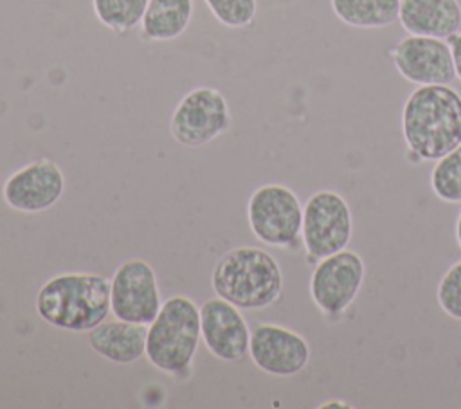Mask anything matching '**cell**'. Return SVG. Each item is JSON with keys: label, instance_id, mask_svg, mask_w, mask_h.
I'll use <instances>...</instances> for the list:
<instances>
[{"label": "cell", "instance_id": "44dd1931", "mask_svg": "<svg viewBox=\"0 0 461 409\" xmlns=\"http://www.w3.org/2000/svg\"><path fill=\"white\" fill-rule=\"evenodd\" d=\"M436 297L448 317L461 321V259L443 274L438 283Z\"/></svg>", "mask_w": 461, "mask_h": 409}, {"label": "cell", "instance_id": "ba28073f", "mask_svg": "<svg viewBox=\"0 0 461 409\" xmlns=\"http://www.w3.org/2000/svg\"><path fill=\"white\" fill-rule=\"evenodd\" d=\"M366 276L360 254L342 249L317 261L310 276L313 304L328 317L342 315L357 299Z\"/></svg>", "mask_w": 461, "mask_h": 409}, {"label": "cell", "instance_id": "9a60e30c", "mask_svg": "<svg viewBox=\"0 0 461 409\" xmlns=\"http://www.w3.org/2000/svg\"><path fill=\"white\" fill-rule=\"evenodd\" d=\"M148 326L121 319H104L88 332V346L115 364H133L146 353Z\"/></svg>", "mask_w": 461, "mask_h": 409}, {"label": "cell", "instance_id": "2e32d148", "mask_svg": "<svg viewBox=\"0 0 461 409\" xmlns=\"http://www.w3.org/2000/svg\"><path fill=\"white\" fill-rule=\"evenodd\" d=\"M194 13L193 0H149L140 20V31L146 40H176L191 23Z\"/></svg>", "mask_w": 461, "mask_h": 409}, {"label": "cell", "instance_id": "5b68a950", "mask_svg": "<svg viewBox=\"0 0 461 409\" xmlns=\"http://www.w3.org/2000/svg\"><path fill=\"white\" fill-rule=\"evenodd\" d=\"M252 234L265 245L292 247L301 238L303 205L299 196L283 184H263L252 191L247 204Z\"/></svg>", "mask_w": 461, "mask_h": 409}, {"label": "cell", "instance_id": "e0dca14e", "mask_svg": "<svg viewBox=\"0 0 461 409\" xmlns=\"http://www.w3.org/2000/svg\"><path fill=\"white\" fill-rule=\"evenodd\" d=\"M402 0H330L335 16L357 29H382L398 20Z\"/></svg>", "mask_w": 461, "mask_h": 409}, {"label": "cell", "instance_id": "8fae6325", "mask_svg": "<svg viewBox=\"0 0 461 409\" xmlns=\"http://www.w3.org/2000/svg\"><path fill=\"white\" fill-rule=\"evenodd\" d=\"M398 74L414 85H450L456 68L448 41L409 34L389 50Z\"/></svg>", "mask_w": 461, "mask_h": 409}, {"label": "cell", "instance_id": "d6986e66", "mask_svg": "<svg viewBox=\"0 0 461 409\" xmlns=\"http://www.w3.org/2000/svg\"><path fill=\"white\" fill-rule=\"evenodd\" d=\"M430 189L447 204H461V144L436 160L430 171Z\"/></svg>", "mask_w": 461, "mask_h": 409}, {"label": "cell", "instance_id": "8992f818", "mask_svg": "<svg viewBox=\"0 0 461 409\" xmlns=\"http://www.w3.org/2000/svg\"><path fill=\"white\" fill-rule=\"evenodd\" d=\"M353 234V216L346 198L335 191L313 193L303 207V247L312 261L331 256L348 243Z\"/></svg>", "mask_w": 461, "mask_h": 409}, {"label": "cell", "instance_id": "7a4b0ae2", "mask_svg": "<svg viewBox=\"0 0 461 409\" xmlns=\"http://www.w3.org/2000/svg\"><path fill=\"white\" fill-rule=\"evenodd\" d=\"M34 306L47 324L88 333L110 314V281L90 272L58 274L40 286Z\"/></svg>", "mask_w": 461, "mask_h": 409}, {"label": "cell", "instance_id": "52a82bcc", "mask_svg": "<svg viewBox=\"0 0 461 409\" xmlns=\"http://www.w3.org/2000/svg\"><path fill=\"white\" fill-rule=\"evenodd\" d=\"M230 121L225 95L214 86H196L175 106L169 132L178 144L200 148L225 133L230 128Z\"/></svg>", "mask_w": 461, "mask_h": 409}, {"label": "cell", "instance_id": "7c38bea8", "mask_svg": "<svg viewBox=\"0 0 461 409\" xmlns=\"http://www.w3.org/2000/svg\"><path fill=\"white\" fill-rule=\"evenodd\" d=\"M249 355L256 368L274 377H294L310 362L308 341L281 324L259 323L250 332Z\"/></svg>", "mask_w": 461, "mask_h": 409}, {"label": "cell", "instance_id": "4fadbf2b", "mask_svg": "<svg viewBox=\"0 0 461 409\" xmlns=\"http://www.w3.org/2000/svg\"><path fill=\"white\" fill-rule=\"evenodd\" d=\"M200 335L205 348L223 362L241 360L249 353L250 328L241 308L220 295L200 304Z\"/></svg>", "mask_w": 461, "mask_h": 409}, {"label": "cell", "instance_id": "277c9868", "mask_svg": "<svg viewBox=\"0 0 461 409\" xmlns=\"http://www.w3.org/2000/svg\"><path fill=\"white\" fill-rule=\"evenodd\" d=\"M200 341V306L187 295H171L148 324L144 355L158 371L180 377L191 369Z\"/></svg>", "mask_w": 461, "mask_h": 409}, {"label": "cell", "instance_id": "5bb4252c", "mask_svg": "<svg viewBox=\"0 0 461 409\" xmlns=\"http://www.w3.org/2000/svg\"><path fill=\"white\" fill-rule=\"evenodd\" d=\"M398 22L409 34L447 40L461 27L457 0H402Z\"/></svg>", "mask_w": 461, "mask_h": 409}, {"label": "cell", "instance_id": "30bf717a", "mask_svg": "<svg viewBox=\"0 0 461 409\" xmlns=\"http://www.w3.org/2000/svg\"><path fill=\"white\" fill-rule=\"evenodd\" d=\"M65 193V175L59 166L47 159H36L11 173L2 187L7 207L34 214L54 207Z\"/></svg>", "mask_w": 461, "mask_h": 409}, {"label": "cell", "instance_id": "7402d4cb", "mask_svg": "<svg viewBox=\"0 0 461 409\" xmlns=\"http://www.w3.org/2000/svg\"><path fill=\"white\" fill-rule=\"evenodd\" d=\"M450 50H452V59H454V68H456V77L461 81V32L457 31L450 38H447Z\"/></svg>", "mask_w": 461, "mask_h": 409}, {"label": "cell", "instance_id": "ffe728a7", "mask_svg": "<svg viewBox=\"0 0 461 409\" xmlns=\"http://www.w3.org/2000/svg\"><path fill=\"white\" fill-rule=\"evenodd\" d=\"M212 16L229 29H241L254 22L258 13L256 0H203Z\"/></svg>", "mask_w": 461, "mask_h": 409}, {"label": "cell", "instance_id": "6da1fadb", "mask_svg": "<svg viewBox=\"0 0 461 409\" xmlns=\"http://www.w3.org/2000/svg\"><path fill=\"white\" fill-rule=\"evenodd\" d=\"M407 151L430 162L461 144V95L450 85H418L402 108Z\"/></svg>", "mask_w": 461, "mask_h": 409}, {"label": "cell", "instance_id": "3957f363", "mask_svg": "<svg viewBox=\"0 0 461 409\" xmlns=\"http://www.w3.org/2000/svg\"><path fill=\"white\" fill-rule=\"evenodd\" d=\"M211 286L216 295L241 310H261L279 299L283 272L270 252L259 247H236L212 267Z\"/></svg>", "mask_w": 461, "mask_h": 409}, {"label": "cell", "instance_id": "603a6c76", "mask_svg": "<svg viewBox=\"0 0 461 409\" xmlns=\"http://www.w3.org/2000/svg\"><path fill=\"white\" fill-rule=\"evenodd\" d=\"M456 240H457V245L461 249V213H459V216L456 220Z\"/></svg>", "mask_w": 461, "mask_h": 409}, {"label": "cell", "instance_id": "9c48e42d", "mask_svg": "<svg viewBox=\"0 0 461 409\" xmlns=\"http://www.w3.org/2000/svg\"><path fill=\"white\" fill-rule=\"evenodd\" d=\"M160 306L157 274L148 261L131 258L115 268L110 279V314L115 319L148 326Z\"/></svg>", "mask_w": 461, "mask_h": 409}, {"label": "cell", "instance_id": "ac0fdd59", "mask_svg": "<svg viewBox=\"0 0 461 409\" xmlns=\"http://www.w3.org/2000/svg\"><path fill=\"white\" fill-rule=\"evenodd\" d=\"M149 0H92L95 18L115 32L135 29L148 7Z\"/></svg>", "mask_w": 461, "mask_h": 409}]
</instances>
